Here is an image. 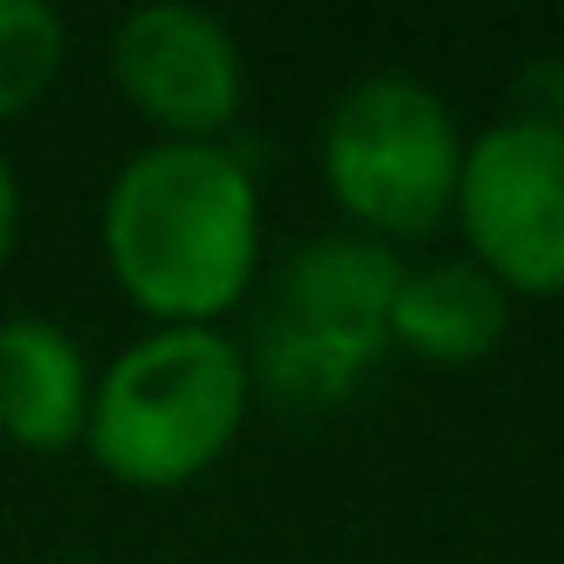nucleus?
I'll return each mask as SVG.
<instances>
[{
    "label": "nucleus",
    "instance_id": "nucleus-1",
    "mask_svg": "<svg viewBox=\"0 0 564 564\" xmlns=\"http://www.w3.org/2000/svg\"><path fill=\"white\" fill-rule=\"evenodd\" d=\"M113 286L160 326H213L252 293L259 186L219 140H153L100 199Z\"/></svg>",
    "mask_w": 564,
    "mask_h": 564
},
{
    "label": "nucleus",
    "instance_id": "nucleus-2",
    "mask_svg": "<svg viewBox=\"0 0 564 564\" xmlns=\"http://www.w3.org/2000/svg\"><path fill=\"white\" fill-rule=\"evenodd\" d=\"M246 399V352L219 326H153L94 372L80 445L113 485L173 491L239 438Z\"/></svg>",
    "mask_w": 564,
    "mask_h": 564
},
{
    "label": "nucleus",
    "instance_id": "nucleus-3",
    "mask_svg": "<svg viewBox=\"0 0 564 564\" xmlns=\"http://www.w3.org/2000/svg\"><path fill=\"white\" fill-rule=\"evenodd\" d=\"M392 293L399 259L379 239L333 232L300 246L272 272L252 346H239L252 386H265L279 405L346 399L392 346Z\"/></svg>",
    "mask_w": 564,
    "mask_h": 564
},
{
    "label": "nucleus",
    "instance_id": "nucleus-4",
    "mask_svg": "<svg viewBox=\"0 0 564 564\" xmlns=\"http://www.w3.org/2000/svg\"><path fill=\"white\" fill-rule=\"evenodd\" d=\"M458 153L445 100L405 74L346 87L319 133L333 199L372 232H425L458 193Z\"/></svg>",
    "mask_w": 564,
    "mask_h": 564
},
{
    "label": "nucleus",
    "instance_id": "nucleus-5",
    "mask_svg": "<svg viewBox=\"0 0 564 564\" xmlns=\"http://www.w3.org/2000/svg\"><path fill=\"white\" fill-rule=\"evenodd\" d=\"M458 219L478 265L518 293H564V127L498 120L458 153Z\"/></svg>",
    "mask_w": 564,
    "mask_h": 564
},
{
    "label": "nucleus",
    "instance_id": "nucleus-6",
    "mask_svg": "<svg viewBox=\"0 0 564 564\" xmlns=\"http://www.w3.org/2000/svg\"><path fill=\"white\" fill-rule=\"evenodd\" d=\"M107 67L127 107L160 127V140H219L246 100V61L232 28L186 0H147L120 14Z\"/></svg>",
    "mask_w": 564,
    "mask_h": 564
},
{
    "label": "nucleus",
    "instance_id": "nucleus-7",
    "mask_svg": "<svg viewBox=\"0 0 564 564\" xmlns=\"http://www.w3.org/2000/svg\"><path fill=\"white\" fill-rule=\"evenodd\" d=\"M94 366L61 319H0V438L21 452H67L87 432Z\"/></svg>",
    "mask_w": 564,
    "mask_h": 564
},
{
    "label": "nucleus",
    "instance_id": "nucleus-8",
    "mask_svg": "<svg viewBox=\"0 0 564 564\" xmlns=\"http://www.w3.org/2000/svg\"><path fill=\"white\" fill-rule=\"evenodd\" d=\"M505 286L478 265V259H438L419 272H399L392 293V339L419 359L458 366L498 346L505 333Z\"/></svg>",
    "mask_w": 564,
    "mask_h": 564
},
{
    "label": "nucleus",
    "instance_id": "nucleus-9",
    "mask_svg": "<svg viewBox=\"0 0 564 564\" xmlns=\"http://www.w3.org/2000/svg\"><path fill=\"white\" fill-rule=\"evenodd\" d=\"M67 61V21L47 0H0V120L34 113Z\"/></svg>",
    "mask_w": 564,
    "mask_h": 564
},
{
    "label": "nucleus",
    "instance_id": "nucleus-10",
    "mask_svg": "<svg viewBox=\"0 0 564 564\" xmlns=\"http://www.w3.org/2000/svg\"><path fill=\"white\" fill-rule=\"evenodd\" d=\"M14 246H21V180H14L8 153H0V272H8Z\"/></svg>",
    "mask_w": 564,
    "mask_h": 564
}]
</instances>
